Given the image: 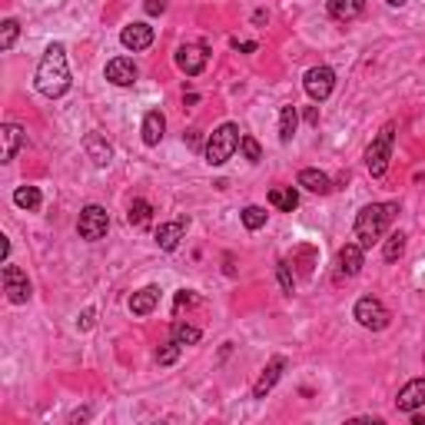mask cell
Wrapping results in <instances>:
<instances>
[{
  "instance_id": "35",
  "label": "cell",
  "mask_w": 425,
  "mask_h": 425,
  "mask_svg": "<svg viewBox=\"0 0 425 425\" xmlns=\"http://www.w3.org/2000/svg\"><path fill=\"white\" fill-rule=\"evenodd\" d=\"M7 252H10V240L7 236H0V260L7 262Z\"/></svg>"
},
{
  "instance_id": "29",
  "label": "cell",
  "mask_w": 425,
  "mask_h": 425,
  "mask_svg": "<svg viewBox=\"0 0 425 425\" xmlns=\"http://www.w3.org/2000/svg\"><path fill=\"white\" fill-rule=\"evenodd\" d=\"M17 34H20V24H17V20H4V27H0V50H10V47H14Z\"/></svg>"
},
{
  "instance_id": "17",
  "label": "cell",
  "mask_w": 425,
  "mask_h": 425,
  "mask_svg": "<svg viewBox=\"0 0 425 425\" xmlns=\"http://www.w3.org/2000/svg\"><path fill=\"white\" fill-rule=\"evenodd\" d=\"M156 302H160V290H156V286H143L140 292L130 296V312H133V316H150V312L156 309Z\"/></svg>"
},
{
  "instance_id": "18",
  "label": "cell",
  "mask_w": 425,
  "mask_h": 425,
  "mask_svg": "<svg viewBox=\"0 0 425 425\" xmlns=\"http://www.w3.org/2000/svg\"><path fill=\"white\" fill-rule=\"evenodd\" d=\"M359 270H362V246H359V242H346V246L339 250V272L359 276Z\"/></svg>"
},
{
  "instance_id": "34",
  "label": "cell",
  "mask_w": 425,
  "mask_h": 425,
  "mask_svg": "<svg viewBox=\"0 0 425 425\" xmlns=\"http://www.w3.org/2000/svg\"><path fill=\"white\" fill-rule=\"evenodd\" d=\"M93 316H97V312H93V309H87V312H83V316H80V322H77V326H80V329H90V326H93Z\"/></svg>"
},
{
  "instance_id": "4",
  "label": "cell",
  "mask_w": 425,
  "mask_h": 425,
  "mask_svg": "<svg viewBox=\"0 0 425 425\" xmlns=\"http://www.w3.org/2000/svg\"><path fill=\"white\" fill-rule=\"evenodd\" d=\"M392 140H396V126L389 123L379 130V136L369 143L366 150V170L372 176H382L389 170V156H392Z\"/></svg>"
},
{
  "instance_id": "21",
  "label": "cell",
  "mask_w": 425,
  "mask_h": 425,
  "mask_svg": "<svg viewBox=\"0 0 425 425\" xmlns=\"http://www.w3.org/2000/svg\"><path fill=\"white\" fill-rule=\"evenodd\" d=\"M299 186H306L309 193H319V196L332 193V180H329L326 173H319V170H302V173H299Z\"/></svg>"
},
{
  "instance_id": "32",
  "label": "cell",
  "mask_w": 425,
  "mask_h": 425,
  "mask_svg": "<svg viewBox=\"0 0 425 425\" xmlns=\"http://www.w3.org/2000/svg\"><path fill=\"white\" fill-rule=\"evenodd\" d=\"M276 276H280V286L286 296H292V272H290V262H280L276 266Z\"/></svg>"
},
{
  "instance_id": "26",
  "label": "cell",
  "mask_w": 425,
  "mask_h": 425,
  "mask_svg": "<svg viewBox=\"0 0 425 425\" xmlns=\"http://www.w3.org/2000/svg\"><path fill=\"white\" fill-rule=\"evenodd\" d=\"M173 342H180V346H196V342H200V329L190 326V322H176Z\"/></svg>"
},
{
  "instance_id": "25",
  "label": "cell",
  "mask_w": 425,
  "mask_h": 425,
  "mask_svg": "<svg viewBox=\"0 0 425 425\" xmlns=\"http://www.w3.org/2000/svg\"><path fill=\"white\" fill-rule=\"evenodd\" d=\"M14 203H17L20 210H37L40 206V190L37 186H20L17 193H14Z\"/></svg>"
},
{
  "instance_id": "5",
  "label": "cell",
  "mask_w": 425,
  "mask_h": 425,
  "mask_svg": "<svg viewBox=\"0 0 425 425\" xmlns=\"http://www.w3.org/2000/svg\"><path fill=\"white\" fill-rule=\"evenodd\" d=\"M77 230L87 242L103 240L106 230H110V212H106L103 206H97V203L83 206V210H80V220H77Z\"/></svg>"
},
{
  "instance_id": "23",
  "label": "cell",
  "mask_w": 425,
  "mask_h": 425,
  "mask_svg": "<svg viewBox=\"0 0 425 425\" xmlns=\"http://www.w3.org/2000/svg\"><path fill=\"white\" fill-rule=\"evenodd\" d=\"M296 126H299V113H296V106H282L280 113V140L282 143H290L292 136H296Z\"/></svg>"
},
{
  "instance_id": "7",
  "label": "cell",
  "mask_w": 425,
  "mask_h": 425,
  "mask_svg": "<svg viewBox=\"0 0 425 425\" xmlns=\"http://www.w3.org/2000/svg\"><path fill=\"white\" fill-rule=\"evenodd\" d=\"M4 292H7V299L14 306H24L30 299V282H27V272L20 270V266H10L4 262Z\"/></svg>"
},
{
  "instance_id": "15",
  "label": "cell",
  "mask_w": 425,
  "mask_h": 425,
  "mask_svg": "<svg viewBox=\"0 0 425 425\" xmlns=\"http://www.w3.org/2000/svg\"><path fill=\"white\" fill-rule=\"evenodd\" d=\"M186 232V220H173V222H163L160 230H156V246L163 252H173L176 246H180V240H183Z\"/></svg>"
},
{
  "instance_id": "31",
  "label": "cell",
  "mask_w": 425,
  "mask_h": 425,
  "mask_svg": "<svg viewBox=\"0 0 425 425\" xmlns=\"http://www.w3.org/2000/svg\"><path fill=\"white\" fill-rule=\"evenodd\" d=\"M180 342H170V346H163L160 349V352H156V362H160V366H173L176 359H180Z\"/></svg>"
},
{
  "instance_id": "28",
  "label": "cell",
  "mask_w": 425,
  "mask_h": 425,
  "mask_svg": "<svg viewBox=\"0 0 425 425\" xmlns=\"http://www.w3.org/2000/svg\"><path fill=\"white\" fill-rule=\"evenodd\" d=\"M242 226L246 230H262L266 226V210L262 206H246L242 210Z\"/></svg>"
},
{
  "instance_id": "9",
  "label": "cell",
  "mask_w": 425,
  "mask_h": 425,
  "mask_svg": "<svg viewBox=\"0 0 425 425\" xmlns=\"http://www.w3.org/2000/svg\"><path fill=\"white\" fill-rule=\"evenodd\" d=\"M206 60H210V53H206L203 43H183V47L176 50V67L183 70L186 77H196V73H203Z\"/></svg>"
},
{
  "instance_id": "37",
  "label": "cell",
  "mask_w": 425,
  "mask_h": 425,
  "mask_svg": "<svg viewBox=\"0 0 425 425\" xmlns=\"http://www.w3.org/2000/svg\"><path fill=\"white\" fill-rule=\"evenodd\" d=\"M389 7H402V4H406V0H386Z\"/></svg>"
},
{
  "instance_id": "10",
  "label": "cell",
  "mask_w": 425,
  "mask_h": 425,
  "mask_svg": "<svg viewBox=\"0 0 425 425\" xmlns=\"http://www.w3.org/2000/svg\"><path fill=\"white\" fill-rule=\"evenodd\" d=\"M282 369H286V359H282V356L270 359V366L262 369V376L256 379V386H252V399H266V392H272V386L280 382Z\"/></svg>"
},
{
  "instance_id": "3",
  "label": "cell",
  "mask_w": 425,
  "mask_h": 425,
  "mask_svg": "<svg viewBox=\"0 0 425 425\" xmlns=\"http://www.w3.org/2000/svg\"><path fill=\"white\" fill-rule=\"evenodd\" d=\"M240 140H242V133H240V126L236 123L216 126L210 133V140H206V163L222 166L226 160H232V153L240 150Z\"/></svg>"
},
{
  "instance_id": "12",
  "label": "cell",
  "mask_w": 425,
  "mask_h": 425,
  "mask_svg": "<svg viewBox=\"0 0 425 425\" xmlns=\"http://www.w3.org/2000/svg\"><path fill=\"white\" fill-rule=\"evenodd\" d=\"M120 43H123L126 50H146L150 43H153V27H146V24H130V27H123V34H120Z\"/></svg>"
},
{
  "instance_id": "30",
  "label": "cell",
  "mask_w": 425,
  "mask_h": 425,
  "mask_svg": "<svg viewBox=\"0 0 425 425\" xmlns=\"http://www.w3.org/2000/svg\"><path fill=\"white\" fill-rule=\"evenodd\" d=\"M240 150H242V156H246L250 163H260V160H262V146L256 143L252 136H242V140H240Z\"/></svg>"
},
{
  "instance_id": "2",
  "label": "cell",
  "mask_w": 425,
  "mask_h": 425,
  "mask_svg": "<svg viewBox=\"0 0 425 425\" xmlns=\"http://www.w3.org/2000/svg\"><path fill=\"white\" fill-rule=\"evenodd\" d=\"M396 212H399V203H372V206H366V210H359V216H356V242L359 246L369 250L372 242L382 240L389 230V222L396 220Z\"/></svg>"
},
{
  "instance_id": "22",
  "label": "cell",
  "mask_w": 425,
  "mask_h": 425,
  "mask_svg": "<svg viewBox=\"0 0 425 425\" xmlns=\"http://www.w3.org/2000/svg\"><path fill=\"white\" fill-rule=\"evenodd\" d=\"M270 203L276 206V210H282V212H292L296 206H299V193H296L292 186H272V190H270Z\"/></svg>"
},
{
  "instance_id": "20",
  "label": "cell",
  "mask_w": 425,
  "mask_h": 425,
  "mask_svg": "<svg viewBox=\"0 0 425 425\" xmlns=\"http://www.w3.org/2000/svg\"><path fill=\"white\" fill-rule=\"evenodd\" d=\"M362 10H366V0H329V14L336 20H342V24L356 20Z\"/></svg>"
},
{
  "instance_id": "6",
  "label": "cell",
  "mask_w": 425,
  "mask_h": 425,
  "mask_svg": "<svg viewBox=\"0 0 425 425\" xmlns=\"http://www.w3.org/2000/svg\"><path fill=\"white\" fill-rule=\"evenodd\" d=\"M356 322L362 329L382 332V329L389 326V312H386V306H382L379 299H372V296H362V299L356 302Z\"/></svg>"
},
{
  "instance_id": "27",
  "label": "cell",
  "mask_w": 425,
  "mask_h": 425,
  "mask_svg": "<svg viewBox=\"0 0 425 425\" xmlns=\"http://www.w3.org/2000/svg\"><path fill=\"white\" fill-rule=\"evenodd\" d=\"M402 252H406V236H402V232H392L386 240V246H382V256H386L389 262H396Z\"/></svg>"
},
{
  "instance_id": "11",
  "label": "cell",
  "mask_w": 425,
  "mask_h": 425,
  "mask_svg": "<svg viewBox=\"0 0 425 425\" xmlns=\"http://www.w3.org/2000/svg\"><path fill=\"white\" fill-rule=\"evenodd\" d=\"M103 73L113 87H130V83H136V67H133V60H126V57L110 60Z\"/></svg>"
},
{
  "instance_id": "8",
  "label": "cell",
  "mask_w": 425,
  "mask_h": 425,
  "mask_svg": "<svg viewBox=\"0 0 425 425\" xmlns=\"http://www.w3.org/2000/svg\"><path fill=\"white\" fill-rule=\"evenodd\" d=\"M302 83H306V93H309L316 103H322V100L332 93V87H336V73H332V67H312Z\"/></svg>"
},
{
  "instance_id": "33",
  "label": "cell",
  "mask_w": 425,
  "mask_h": 425,
  "mask_svg": "<svg viewBox=\"0 0 425 425\" xmlns=\"http://www.w3.org/2000/svg\"><path fill=\"white\" fill-rule=\"evenodd\" d=\"M143 10L150 14V17H156V14H163V10H166V0H146Z\"/></svg>"
},
{
  "instance_id": "14",
  "label": "cell",
  "mask_w": 425,
  "mask_h": 425,
  "mask_svg": "<svg viewBox=\"0 0 425 425\" xmlns=\"http://www.w3.org/2000/svg\"><path fill=\"white\" fill-rule=\"evenodd\" d=\"M0 140H4V163H10L14 156H17V150L24 143H27V133H24V126H17V123H4L0 126Z\"/></svg>"
},
{
  "instance_id": "13",
  "label": "cell",
  "mask_w": 425,
  "mask_h": 425,
  "mask_svg": "<svg viewBox=\"0 0 425 425\" xmlns=\"http://www.w3.org/2000/svg\"><path fill=\"white\" fill-rule=\"evenodd\" d=\"M399 412H416V409L425 406V379H412L396 399Z\"/></svg>"
},
{
  "instance_id": "16",
  "label": "cell",
  "mask_w": 425,
  "mask_h": 425,
  "mask_svg": "<svg viewBox=\"0 0 425 425\" xmlns=\"http://www.w3.org/2000/svg\"><path fill=\"white\" fill-rule=\"evenodd\" d=\"M83 150H87V156L97 166H106V163H110V156H113V146L106 143L103 133H87V140H83Z\"/></svg>"
},
{
  "instance_id": "36",
  "label": "cell",
  "mask_w": 425,
  "mask_h": 425,
  "mask_svg": "<svg viewBox=\"0 0 425 425\" xmlns=\"http://www.w3.org/2000/svg\"><path fill=\"white\" fill-rule=\"evenodd\" d=\"M412 425H425V412H419L416 409V412H412Z\"/></svg>"
},
{
  "instance_id": "19",
  "label": "cell",
  "mask_w": 425,
  "mask_h": 425,
  "mask_svg": "<svg viewBox=\"0 0 425 425\" xmlns=\"http://www.w3.org/2000/svg\"><path fill=\"white\" fill-rule=\"evenodd\" d=\"M163 133H166L163 113H160V110H150V113L143 116V143L146 146H156L160 140H163Z\"/></svg>"
},
{
  "instance_id": "24",
  "label": "cell",
  "mask_w": 425,
  "mask_h": 425,
  "mask_svg": "<svg viewBox=\"0 0 425 425\" xmlns=\"http://www.w3.org/2000/svg\"><path fill=\"white\" fill-rule=\"evenodd\" d=\"M150 220H153V206L146 203V200H133L130 212H126V222H130V226H146Z\"/></svg>"
},
{
  "instance_id": "1",
  "label": "cell",
  "mask_w": 425,
  "mask_h": 425,
  "mask_svg": "<svg viewBox=\"0 0 425 425\" xmlns=\"http://www.w3.org/2000/svg\"><path fill=\"white\" fill-rule=\"evenodd\" d=\"M37 90L43 97L57 100L70 90V67H67V50L63 43H50L43 60L37 67Z\"/></svg>"
}]
</instances>
